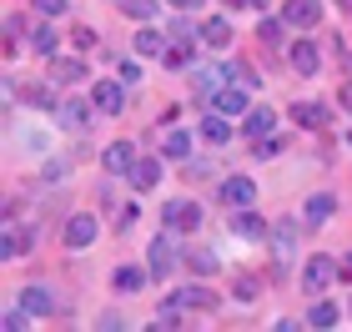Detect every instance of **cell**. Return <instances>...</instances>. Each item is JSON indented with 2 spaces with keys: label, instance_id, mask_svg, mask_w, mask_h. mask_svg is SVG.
<instances>
[{
  "label": "cell",
  "instance_id": "obj_1",
  "mask_svg": "<svg viewBox=\"0 0 352 332\" xmlns=\"http://www.w3.org/2000/svg\"><path fill=\"white\" fill-rule=\"evenodd\" d=\"M232 81L227 66H197V76H191V91H197V101H217V91Z\"/></svg>",
  "mask_w": 352,
  "mask_h": 332
},
{
  "label": "cell",
  "instance_id": "obj_2",
  "mask_svg": "<svg viewBox=\"0 0 352 332\" xmlns=\"http://www.w3.org/2000/svg\"><path fill=\"white\" fill-rule=\"evenodd\" d=\"M332 282H338V262H332V257H312L307 267H302V287H307L312 297L322 287H332Z\"/></svg>",
  "mask_w": 352,
  "mask_h": 332
},
{
  "label": "cell",
  "instance_id": "obj_3",
  "mask_svg": "<svg viewBox=\"0 0 352 332\" xmlns=\"http://www.w3.org/2000/svg\"><path fill=\"white\" fill-rule=\"evenodd\" d=\"M91 111H96V101L71 96V101H60V106H56V121L66 126V131H86V126H91Z\"/></svg>",
  "mask_w": 352,
  "mask_h": 332
},
{
  "label": "cell",
  "instance_id": "obj_4",
  "mask_svg": "<svg viewBox=\"0 0 352 332\" xmlns=\"http://www.w3.org/2000/svg\"><path fill=\"white\" fill-rule=\"evenodd\" d=\"M166 227L171 232H197L201 227V207H197V201H166Z\"/></svg>",
  "mask_w": 352,
  "mask_h": 332
},
{
  "label": "cell",
  "instance_id": "obj_5",
  "mask_svg": "<svg viewBox=\"0 0 352 332\" xmlns=\"http://www.w3.org/2000/svg\"><path fill=\"white\" fill-rule=\"evenodd\" d=\"M91 101H96V111H101V116H116V111L126 106V81H96Z\"/></svg>",
  "mask_w": 352,
  "mask_h": 332
},
{
  "label": "cell",
  "instance_id": "obj_6",
  "mask_svg": "<svg viewBox=\"0 0 352 332\" xmlns=\"http://www.w3.org/2000/svg\"><path fill=\"white\" fill-rule=\"evenodd\" d=\"M212 106L221 111V116H247V111H252V106H247V86H242V81H227V86L217 91Z\"/></svg>",
  "mask_w": 352,
  "mask_h": 332
},
{
  "label": "cell",
  "instance_id": "obj_7",
  "mask_svg": "<svg viewBox=\"0 0 352 332\" xmlns=\"http://www.w3.org/2000/svg\"><path fill=\"white\" fill-rule=\"evenodd\" d=\"M252 197H257V186H252V177H227V181H221V201H227L232 212L252 207Z\"/></svg>",
  "mask_w": 352,
  "mask_h": 332
},
{
  "label": "cell",
  "instance_id": "obj_8",
  "mask_svg": "<svg viewBox=\"0 0 352 332\" xmlns=\"http://www.w3.org/2000/svg\"><path fill=\"white\" fill-rule=\"evenodd\" d=\"M282 21H287V25H302V30H312L317 21H322V5H317V0H287Z\"/></svg>",
  "mask_w": 352,
  "mask_h": 332
},
{
  "label": "cell",
  "instance_id": "obj_9",
  "mask_svg": "<svg viewBox=\"0 0 352 332\" xmlns=\"http://www.w3.org/2000/svg\"><path fill=\"white\" fill-rule=\"evenodd\" d=\"M91 242H96V217H86V212L71 217V221H66V247L81 252V247H91Z\"/></svg>",
  "mask_w": 352,
  "mask_h": 332
},
{
  "label": "cell",
  "instance_id": "obj_10",
  "mask_svg": "<svg viewBox=\"0 0 352 332\" xmlns=\"http://www.w3.org/2000/svg\"><path fill=\"white\" fill-rule=\"evenodd\" d=\"M146 267H151V277H166L171 267H176V252H171V236H156L151 252H146Z\"/></svg>",
  "mask_w": 352,
  "mask_h": 332
},
{
  "label": "cell",
  "instance_id": "obj_11",
  "mask_svg": "<svg viewBox=\"0 0 352 332\" xmlns=\"http://www.w3.org/2000/svg\"><path fill=\"white\" fill-rule=\"evenodd\" d=\"M101 162H106V171H111V177H131L136 151L126 146V141H116V146H106V156H101Z\"/></svg>",
  "mask_w": 352,
  "mask_h": 332
},
{
  "label": "cell",
  "instance_id": "obj_12",
  "mask_svg": "<svg viewBox=\"0 0 352 332\" xmlns=\"http://www.w3.org/2000/svg\"><path fill=\"white\" fill-rule=\"evenodd\" d=\"M292 66H297V76H317V66H322L317 41H297V45H292Z\"/></svg>",
  "mask_w": 352,
  "mask_h": 332
},
{
  "label": "cell",
  "instance_id": "obj_13",
  "mask_svg": "<svg viewBox=\"0 0 352 332\" xmlns=\"http://www.w3.org/2000/svg\"><path fill=\"white\" fill-rule=\"evenodd\" d=\"M156 181H162V162H151V156H136V166H131V186H136V192H151Z\"/></svg>",
  "mask_w": 352,
  "mask_h": 332
},
{
  "label": "cell",
  "instance_id": "obj_14",
  "mask_svg": "<svg viewBox=\"0 0 352 332\" xmlns=\"http://www.w3.org/2000/svg\"><path fill=\"white\" fill-rule=\"evenodd\" d=\"M292 247H297V227H292V221H282L277 236H272V257H277V267L292 262Z\"/></svg>",
  "mask_w": 352,
  "mask_h": 332
},
{
  "label": "cell",
  "instance_id": "obj_15",
  "mask_svg": "<svg viewBox=\"0 0 352 332\" xmlns=\"http://www.w3.org/2000/svg\"><path fill=\"white\" fill-rule=\"evenodd\" d=\"M201 41L212 45V51H227V45H232V25L221 21V15H212V21L201 25Z\"/></svg>",
  "mask_w": 352,
  "mask_h": 332
},
{
  "label": "cell",
  "instance_id": "obj_16",
  "mask_svg": "<svg viewBox=\"0 0 352 332\" xmlns=\"http://www.w3.org/2000/svg\"><path fill=\"white\" fill-rule=\"evenodd\" d=\"M176 302H182V307H197V312H212V307H217V292H212V287H182V292H176Z\"/></svg>",
  "mask_w": 352,
  "mask_h": 332
},
{
  "label": "cell",
  "instance_id": "obj_17",
  "mask_svg": "<svg viewBox=\"0 0 352 332\" xmlns=\"http://www.w3.org/2000/svg\"><path fill=\"white\" fill-rule=\"evenodd\" d=\"M21 307L30 312V318H51V292H45V287H25L21 292Z\"/></svg>",
  "mask_w": 352,
  "mask_h": 332
},
{
  "label": "cell",
  "instance_id": "obj_18",
  "mask_svg": "<svg viewBox=\"0 0 352 332\" xmlns=\"http://www.w3.org/2000/svg\"><path fill=\"white\" fill-rule=\"evenodd\" d=\"M297 126H307V131H317V126H327V106H312V101H297L292 106Z\"/></svg>",
  "mask_w": 352,
  "mask_h": 332
},
{
  "label": "cell",
  "instance_id": "obj_19",
  "mask_svg": "<svg viewBox=\"0 0 352 332\" xmlns=\"http://www.w3.org/2000/svg\"><path fill=\"white\" fill-rule=\"evenodd\" d=\"M51 81L76 86V81H86V66H81V60H51Z\"/></svg>",
  "mask_w": 352,
  "mask_h": 332
},
{
  "label": "cell",
  "instance_id": "obj_20",
  "mask_svg": "<svg viewBox=\"0 0 352 332\" xmlns=\"http://www.w3.org/2000/svg\"><path fill=\"white\" fill-rule=\"evenodd\" d=\"M36 247V232H15V227H6V242H0V252L6 257H21V252H30Z\"/></svg>",
  "mask_w": 352,
  "mask_h": 332
},
{
  "label": "cell",
  "instance_id": "obj_21",
  "mask_svg": "<svg viewBox=\"0 0 352 332\" xmlns=\"http://www.w3.org/2000/svg\"><path fill=\"white\" fill-rule=\"evenodd\" d=\"M232 232H236V236H252V242H257V236L267 232V221H262V217H252V212L242 207V212L232 217Z\"/></svg>",
  "mask_w": 352,
  "mask_h": 332
},
{
  "label": "cell",
  "instance_id": "obj_22",
  "mask_svg": "<svg viewBox=\"0 0 352 332\" xmlns=\"http://www.w3.org/2000/svg\"><path fill=\"white\" fill-rule=\"evenodd\" d=\"M56 45H60V36H56L51 25H36V30H30V51H36V56H56Z\"/></svg>",
  "mask_w": 352,
  "mask_h": 332
},
{
  "label": "cell",
  "instance_id": "obj_23",
  "mask_svg": "<svg viewBox=\"0 0 352 332\" xmlns=\"http://www.w3.org/2000/svg\"><path fill=\"white\" fill-rule=\"evenodd\" d=\"M136 51H141V56H166V36H162L156 25H146V30L136 36Z\"/></svg>",
  "mask_w": 352,
  "mask_h": 332
},
{
  "label": "cell",
  "instance_id": "obj_24",
  "mask_svg": "<svg viewBox=\"0 0 352 332\" xmlns=\"http://www.w3.org/2000/svg\"><path fill=\"white\" fill-rule=\"evenodd\" d=\"M111 282H116V292H141L146 287V272H141V267H116Z\"/></svg>",
  "mask_w": 352,
  "mask_h": 332
},
{
  "label": "cell",
  "instance_id": "obj_25",
  "mask_svg": "<svg viewBox=\"0 0 352 332\" xmlns=\"http://www.w3.org/2000/svg\"><path fill=\"white\" fill-rule=\"evenodd\" d=\"M272 126H277V111H262V106H257V111H247V136H257V141H262Z\"/></svg>",
  "mask_w": 352,
  "mask_h": 332
},
{
  "label": "cell",
  "instance_id": "obj_26",
  "mask_svg": "<svg viewBox=\"0 0 352 332\" xmlns=\"http://www.w3.org/2000/svg\"><path fill=\"white\" fill-rule=\"evenodd\" d=\"M338 318H342V312L332 307V302H312V312H307V327H338Z\"/></svg>",
  "mask_w": 352,
  "mask_h": 332
},
{
  "label": "cell",
  "instance_id": "obj_27",
  "mask_svg": "<svg viewBox=\"0 0 352 332\" xmlns=\"http://www.w3.org/2000/svg\"><path fill=\"white\" fill-rule=\"evenodd\" d=\"M302 217H307L312 227H317V221H327V217H332V197H327V192H322V197H312V201H307V212H302Z\"/></svg>",
  "mask_w": 352,
  "mask_h": 332
},
{
  "label": "cell",
  "instance_id": "obj_28",
  "mask_svg": "<svg viewBox=\"0 0 352 332\" xmlns=\"http://www.w3.org/2000/svg\"><path fill=\"white\" fill-rule=\"evenodd\" d=\"M201 136H206V141H217V146H221V141L232 136V126L221 121V116H206V121H201Z\"/></svg>",
  "mask_w": 352,
  "mask_h": 332
},
{
  "label": "cell",
  "instance_id": "obj_29",
  "mask_svg": "<svg viewBox=\"0 0 352 332\" xmlns=\"http://www.w3.org/2000/svg\"><path fill=\"white\" fill-rule=\"evenodd\" d=\"M186 262H191V272H201V277H212V272H217V252H206V247H201V252H191Z\"/></svg>",
  "mask_w": 352,
  "mask_h": 332
},
{
  "label": "cell",
  "instance_id": "obj_30",
  "mask_svg": "<svg viewBox=\"0 0 352 332\" xmlns=\"http://www.w3.org/2000/svg\"><path fill=\"white\" fill-rule=\"evenodd\" d=\"M257 292H262V282H257V277H236V282H232V297H236V302H252Z\"/></svg>",
  "mask_w": 352,
  "mask_h": 332
},
{
  "label": "cell",
  "instance_id": "obj_31",
  "mask_svg": "<svg viewBox=\"0 0 352 332\" xmlns=\"http://www.w3.org/2000/svg\"><path fill=\"white\" fill-rule=\"evenodd\" d=\"M121 5H126L131 21H151V15H156V0H121Z\"/></svg>",
  "mask_w": 352,
  "mask_h": 332
},
{
  "label": "cell",
  "instance_id": "obj_32",
  "mask_svg": "<svg viewBox=\"0 0 352 332\" xmlns=\"http://www.w3.org/2000/svg\"><path fill=\"white\" fill-rule=\"evenodd\" d=\"M227 71H232V81H242V86H257V81H262V76H257V71H252V66H247V60H232V66H227Z\"/></svg>",
  "mask_w": 352,
  "mask_h": 332
},
{
  "label": "cell",
  "instance_id": "obj_33",
  "mask_svg": "<svg viewBox=\"0 0 352 332\" xmlns=\"http://www.w3.org/2000/svg\"><path fill=\"white\" fill-rule=\"evenodd\" d=\"M186 151H191V136L186 131H171L166 136V156H186Z\"/></svg>",
  "mask_w": 352,
  "mask_h": 332
},
{
  "label": "cell",
  "instance_id": "obj_34",
  "mask_svg": "<svg viewBox=\"0 0 352 332\" xmlns=\"http://www.w3.org/2000/svg\"><path fill=\"white\" fill-rule=\"evenodd\" d=\"M156 327H182V302H171V307L156 312Z\"/></svg>",
  "mask_w": 352,
  "mask_h": 332
},
{
  "label": "cell",
  "instance_id": "obj_35",
  "mask_svg": "<svg viewBox=\"0 0 352 332\" xmlns=\"http://www.w3.org/2000/svg\"><path fill=\"white\" fill-rule=\"evenodd\" d=\"M282 146H287L282 136H262V141H257V156H267V162H272V156H282Z\"/></svg>",
  "mask_w": 352,
  "mask_h": 332
},
{
  "label": "cell",
  "instance_id": "obj_36",
  "mask_svg": "<svg viewBox=\"0 0 352 332\" xmlns=\"http://www.w3.org/2000/svg\"><path fill=\"white\" fill-rule=\"evenodd\" d=\"M282 25H287V21H262V30H257V36H262L267 45H282Z\"/></svg>",
  "mask_w": 352,
  "mask_h": 332
},
{
  "label": "cell",
  "instance_id": "obj_37",
  "mask_svg": "<svg viewBox=\"0 0 352 332\" xmlns=\"http://www.w3.org/2000/svg\"><path fill=\"white\" fill-rule=\"evenodd\" d=\"M25 101H30V106H51V91H45V86H30Z\"/></svg>",
  "mask_w": 352,
  "mask_h": 332
},
{
  "label": "cell",
  "instance_id": "obj_38",
  "mask_svg": "<svg viewBox=\"0 0 352 332\" xmlns=\"http://www.w3.org/2000/svg\"><path fill=\"white\" fill-rule=\"evenodd\" d=\"M41 15H66V0H36Z\"/></svg>",
  "mask_w": 352,
  "mask_h": 332
},
{
  "label": "cell",
  "instance_id": "obj_39",
  "mask_svg": "<svg viewBox=\"0 0 352 332\" xmlns=\"http://www.w3.org/2000/svg\"><path fill=\"white\" fill-rule=\"evenodd\" d=\"M76 45H81V51H91V45H96V30H91V25H76Z\"/></svg>",
  "mask_w": 352,
  "mask_h": 332
},
{
  "label": "cell",
  "instance_id": "obj_40",
  "mask_svg": "<svg viewBox=\"0 0 352 332\" xmlns=\"http://www.w3.org/2000/svg\"><path fill=\"white\" fill-rule=\"evenodd\" d=\"M342 106H347V111H352V86H347V91H342Z\"/></svg>",
  "mask_w": 352,
  "mask_h": 332
},
{
  "label": "cell",
  "instance_id": "obj_41",
  "mask_svg": "<svg viewBox=\"0 0 352 332\" xmlns=\"http://www.w3.org/2000/svg\"><path fill=\"white\" fill-rule=\"evenodd\" d=\"M242 5H252V10H262V5H267V0H242Z\"/></svg>",
  "mask_w": 352,
  "mask_h": 332
},
{
  "label": "cell",
  "instance_id": "obj_42",
  "mask_svg": "<svg viewBox=\"0 0 352 332\" xmlns=\"http://www.w3.org/2000/svg\"><path fill=\"white\" fill-rule=\"evenodd\" d=\"M342 272H347V282H352V257H347V262H342Z\"/></svg>",
  "mask_w": 352,
  "mask_h": 332
},
{
  "label": "cell",
  "instance_id": "obj_43",
  "mask_svg": "<svg viewBox=\"0 0 352 332\" xmlns=\"http://www.w3.org/2000/svg\"><path fill=\"white\" fill-rule=\"evenodd\" d=\"M171 5H201V0H171Z\"/></svg>",
  "mask_w": 352,
  "mask_h": 332
},
{
  "label": "cell",
  "instance_id": "obj_44",
  "mask_svg": "<svg viewBox=\"0 0 352 332\" xmlns=\"http://www.w3.org/2000/svg\"><path fill=\"white\" fill-rule=\"evenodd\" d=\"M342 5H347V10H352V0H342Z\"/></svg>",
  "mask_w": 352,
  "mask_h": 332
}]
</instances>
